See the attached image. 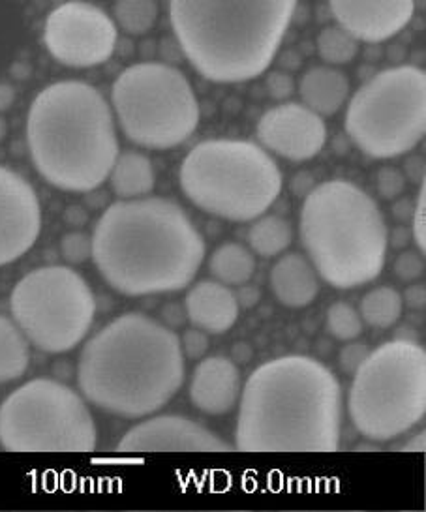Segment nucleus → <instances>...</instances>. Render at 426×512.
Returning <instances> with one entry per match:
<instances>
[{"label":"nucleus","mask_w":426,"mask_h":512,"mask_svg":"<svg viewBox=\"0 0 426 512\" xmlns=\"http://www.w3.org/2000/svg\"><path fill=\"white\" fill-rule=\"evenodd\" d=\"M186 317L199 331L209 334L228 332L239 319L235 293L220 282H199L186 295Z\"/></svg>","instance_id":"6ab92c4d"},{"label":"nucleus","mask_w":426,"mask_h":512,"mask_svg":"<svg viewBox=\"0 0 426 512\" xmlns=\"http://www.w3.org/2000/svg\"><path fill=\"white\" fill-rule=\"evenodd\" d=\"M109 181L113 192L122 199L149 196L154 188L153 162L141 152H122L111 167Z\"/></svg>","instance_id":"4be33fe9"},{"label":"nucleus","mask_w":426,"mask_h":512,"mask_svg":"<svg viewBox=\"0 0 426 512\" xmlns=\"http://www.w3.org/2000/svg\"><path fill=\"white\" fill-rule=\"evenodd\" d=\"M62 257L68 261V263H74V265H81L85 263L89 257L92 256V242L85 233H68L61 242Z\"/></svg>","instance_id":"c756f323"},{"label":"nucleus","mask_w":426,"mask_h":512,"mask_svg":"<svg viewBox=\"0 0 426 512\" xmlns=\"http://www.w3.org/2000/svg\"><path fill=\"white\" fill-rule=\"evenodd\" d=\"M348 411L368 441L408 434L426 413V353L419 342H387L368 353L353 374Z\"/></svg>","instance_id":"6e6552de"},{"label":"nucleus","mask_w":426,"mask_h":512,"mask_svg":"<svg viewBox=\"0 0 426 512\" xmlns=\"http://www.w3.org/2000/svg\"><path fill=\"white\" fill-rule=\"evenodd\" d=\"M164 319H166L169 327H179V325L184 323L183 310L177 304H171V306L164 310Z\"/></svg>","instance_id":"c03bdc74"},{"label":"nucleus","mask_w":426,"mask_h":512,"mask_svg":"<svg viewBox=\"0 0 426 512\" xmlns=\"http://www.w3.org/2000/svg\"><path fill=\"white\" fill-rule=\"evenodd\" d=\"M235 297H237V302H239L241 308H252V306L258 304L261 293H259L258 287L243 284V287H239V293Z\"/></svg>","instance_id":"ea45409f"},{"label":"nucleus","mask_w":426,"mask_h":512,"mask_svg":"<svg viewBox=\"0 0 426 512\" xmlns=\"http://www.w3.org/2000/svg\"><path fill=\"white\" fill-rule=\"evenodd\" d=\"M393 269H395L398 280H402V282H415L425 272V261H423V257H419L417 252H404V254L396 257Z\"/></svg>","instance_id":"2f4dec72"},{"label":"nucleus","mask_w":426,"mask_h":512,"mask_svg":"<svg viewBox=\"0 0 426 512\" xmlns=\"http://www.w3.org/2000/svg\"><path fill=\"white\" fill-rule=\"evenodd\" d=\"M117 452H231V447L198 422L179 415H160L128 430Z\"/></svg>","instance_id":"dca6fc26"},{"label":"nucleus","mask_w":426,"mask_h":512,"mask_svg":"<svg viewBox=\"0 0 426 512\" xmlns=\"http://www.w3.org/2000/svg\"><path fill=\"white\" fill-rule=\"evenodd\" d=\"M376 182H378V192L381 197L395 199V197L402 196L404 186H406V177L396 167H381Z\"/></svg>","instance_id":"7c9ffc66"},{"label":"nucleus","mask_w":426,"mask_h":512,"mask_svg":"<svg viewBox=\"0 0 426 512\" xmlns=\"http://www.w3.org/2000/svg\"><path fill=\"white\" fill-rule=\"evenodd\" d=\"M209 269L220 284L243 286L252 280L256 272V259L243 244L226 242L214 250Z\"/></svg>","instance_id":"b1692460"},{"label":"nucleus","mask_w":426,"mask_h":512,"mask_svg":"<svg viewBox=\"0 0 426 512\" xmlns=\"http://www.w3.org/2000/svg\"><path fill=\"white\" fill-rule=\"evenodd\" d=\"M413 203H411L408 197H404V199H398L395 203V207H393V216H395L398 222H408L411 218V214H413Z\"/></svg>","instance_id":"a19ab883"},{"label":"nucleus","mask_w":426,"mask_h":512,"mask_svg":"<svg viewBox=\"0 0 426 512\" xmlns=\"http://www.w3.org/2000/svg\"><path fill=\"white\" fill-rule=\"evenodd\" d=\"M426 132V74L411 64L372 76L351 98L346 134L370 158L413 151Z\"/></svg>","instance_id":"9d476101"},{"label":"nucleus","mask_w":426,"mask_h":512,"mask_svg":"<svg viewBox=\"0 0 426 512\" xmlns=\"http://www.w3.org/2000/svg\"><path fill=\"white\" fill-rule=\"evenodd\" d=\"M355 451H378V447H376V445H365V447L361 445V447H357Z\"/></svg>","instance_id":"de8ad7c7"},{"label":"nucleus","mask_w":426,"mask_h":512,"mask_svg":"<svg viewBox=\"0 0 426 512\" xmlns=\"http://www.w3.org/2000/svg\"><path fill=\"white\" fill-rule=\"evenodd\" d=\"M27 145L38 173L64 192L96 190L119 156L111 107L83 81L53 83L34 98Z\"/></svg>","instance_id":"20e7f679"},{"label":"nucleus","mask_w":426,"mask_h":512,"mask_svg":"<svg viewBox=\"0 0 426 512\" xmlns=\"http://www.w3.org/2000/svg\"><path fill=\"white\" fill-rule=\"evenodd\" d=\"M243 391L239 368L226 357H209L199 362L190 383V400L207 415H226Z\"/></svg>","instance_id":"a211bd4d"},{"label":"nucleus","mask_w":426,"mask_h":512,"mask_svg":"<svg viewBox=\"0 0 426 512\" xmlns=\"http://www.w3.org/2000/svg\"><path fill=\"white\" fill-rule=\"evenodd\" d=\"M77 381L92 406L124 419L147 417L183 387L181 340L153 317L124 314L83 347Z\"/></svg>","instance_id":"7ed1b4c3"},{"label":"nucleus","mask_w":426,"mask_h":512,"mask_svg":"<svg viewBox=\"0 0 426 512\" xmlns=\"http://www.w3.org/2000/svg\"><path fill=\"white\" fill-rule=\"evenodd\" d=\"M370 349L366 344H350V346L342 347L340 355H338V364L340 370L348 376H353L357 372V368L365 362Z\"/></svg>","instance_id":"f704fd0d"},{"label":"nucleus","mask_w":426,"mask_h":512,"mask_svg":"<svg viewBox=\"0 0 426 512\" xmlns=\"http://www.w3.org/2000/svg\"><path fill=\"white\" fill-rule=\"evenodd\" d=\"M115 19L122 31L128 34H145L151 31L158 19L156 0H117Z\"/></svg>","instance_id":"bb28decb"},{"label":"nucleus","mask_w":426,"mask_h":512,"mask_svg":"<svg viewBox=\"0 0 426 512\" xmlns=\"http://www.w3.org/2000/svg\"><path fill=\"white\" fill-rule=\"evenodd\" d=\"M312 188H314V177L310 175V173H299V175H295L293 177V182H291V190H293V194H297V196H308L310 192H312Z\"/></svg>","instance_id":"58836bf2"},{"label":"nucleus","mask_w":426,"mask_h":512,"mask_svg":"<svg viewBox=\"0 0 426 512\" xmlns=\"http://www.w3.org/2000/svg\"><path fill=\"white\" fill-rule=\"evenodd\" d=\"M91 242L102 278L128 297L181 291L194 282L205 259V241L194 222L162 197L113 203L100 216Z\"/></svg>","instance_id":"f257e3e1"},{"label":"nucleus","mask_w":426,"mask_h":512,"mask_svg":"<svg viewBox=\"0 0 426 512\" xmlns=\"http://www.w3.org/2000/svg\"><path fill=\"white\" fill-rule=\"evenodd\" d=\"M410 231L406 227H396L395 231L389 235V242L393 248H404L410 241Z\"/></svg>","instance_id":"a18cd8bd"},{"label":"nucleus","mask_w":426,"mask_h":512,"mask_svg":"<svg viewBox=\"0 0 426 512\" xmlns=\"http://www.w3.org/2000/svg\"><path fill=\"white\" fill-rule=\"evenodd\" d=\"M342 389L320 361L290 355L258 366L244 383L237 451L316 452L340 447Z\"/></svg>","instance_id":"f03ea898"},{"label":"nucleus","mask_w":426,"mask_h":512,"mask_svg":"<svg viewBox=\"0 0 426 512\" xmlns=\"http://www.w3.org/2000/svg\"><path fill=\"white\" fill-rule=\"evenodd\" d=\"M404 177L413 184H425V160L421 156H411L404 164Z\"/></svg>","instance_id":"e433bc0d"},{"label":"nucleus","mask_w":426,"mask_h":512,"mask_svg":"<svg viewBox=\"0 0 426 512\" xmlns=\"http://www.w3.org/2000/svg\"><path fill=\"white\" fill-rule=\"evenodd\" d=\"M117 25L91 2L70 0L46 19L44 44L55 61L72 68H92L111 59L117 47Z\"/></svg>","instance_id":"ddd939ff"},{"label":"nucleus","mask_w":426,"mask_h":512,"mask_svg":"<svg viewBox=\"0 0 426 512\" xmlns=\"http://www.w3.org/2000/svg\"><path fill=\"white\" fill-rule=\"evenodd\" d=\"M10 310L29 344L46 353H66L91 331L96 301L81 274L51 265L17 282Z\"/></svg>","instance_id":"f8f14e48"},{"label":"nucleus","mask_w":426,"mask_h":512,"mask_svg":"<svg viewBox=\"0 0 426 512\" xmlns=\"http://www.w3.org/2000/svg\"><path fill=\"white\" fill-rule=\"evenodd\" d=\"M411 220H413V227H411V237L415 244L419 246L421 254H425L426 250V194L425 184H421V192L417 196L415 201V207H413V214H411Z\"/></svg>","instance_id":"473e14b6"},{"label":"nucleus","mask_w":426,"mask_h":512,"mask_svg":"<svg viewBox=\"0 0 426 512\" xmlns=\"http://www.w3.org/2000/svg\"><path fill=\"white\" fill-rule=\"evenodd\" d=\"M318 53L329 64H348L359 53V40L342 27H325L318 36Z\"/></svg>","instance_id":"cd10ccee"},{"label":"nucleus","mask_w":426,"mask_h":512,"mask_svg":"<svg viewBox=\"0 0 426 512\" xmlns=\"http://www.w3.org/2000/svg\"><path fill=\"white\" fill-rule=\"evenodd\" d=\"M426 302L425 286H411L402 295V304L410 310H423Z\"/></svg>","instance_id":"4c0bfd02"},{"label":"nucleus","mask_w":426,"mask_h":512,"mask_svg":"<svg viewBox=\"0 0 426 512\" xmlns=\"http://www.w3.org/2000/svg\"><path fill=\"white\" fill-rule=\"evenodd\" d=\"M301 98L314 113L331 117L346 104L350 94V81L342 72L329 66H316L306 72L299 85Z\"/></svg>","instance_id":"412c9836"},{"label":"nucleus","mask_w":426,"mask_h":512,"mask_svg":"<svg viewBox=\"0 0 426 512\" xmlns=\"http://www.w3.org/2000/svg\"><path fill=\"white\" fill-rule=\"evenodd\" d=\"M31 362L27 336L16 321L0 314V383H10L23 376Z\"/></svg>","instance_id":"5701e85b"},{"label":"nucleus","mask_w":426,"mask_h":512,"mask_svg":"<svg viewBox=\"0 0 426 512\" xmlns=\"http://www.w3.org/2000/svg\"><path fill=\"white\" fill-rule=\"evenodd\" d=\"M179 181L203 212L252 222L273 207L282 192V173L269 152L244 139H209L184 158Z\"/></svg>","instance_id":"0eeeda50"},{"label":"nucleus","mask_w":426,"mask_h":512,"mask_svg":"<svg viewBox=\"0 0 426 512\" xmlns=\"http://www.w3.org/2000/svg\"><path fill=\"white\" fill-rule=\"evenodd\" d=\"M0 445L8 452H92L96 426L83 398L55 379L21 385L0 406Z\"/></svg>","instance_id":"9b49d317"},{"label":"nucleus","mask_w":426,"mask_h":512,"mask_svg":"<svg viewBox=\"0 0 426 512\" xmlns=\"http://www.w3.org/2000/svg\"><path fill=\"white\" fill-rule=\"evenodd\" d=\"M16 102V91L8 83H0V113L8 111Z\"/></svg>","instance_id":"37998d69"},{"label":"nucleus","mask_w":426,"mask_h":512,"mask_svg":"<svg viewBox=\"0 0 426 512\" xmlns=\"http://www.w3.org/2000/svg\"><path fill=\"white\" fill-rule=\"evenodd\" d=\"M301 241L312 267L329 286L353 289L380 276L389 229L365 190L335 179L312 188L306 196Z\"/></svg>","instance_id":"423d86ee"},{"label":"nucleus","mask_w":426,"mask_h":512,"mask_svg":"<svg viewBox=\"0 0 426 512\" xmlns=\"http://www.w3.org/2000/svg\"><path fill=\"white\" fill-rule=\"evenodd\" d=\"M6 134H8V124L0 117V141L6 137Z\"/></svg>","instance_id":"49530a36"},{"label":"nucleus","mask_w":426,"mask_h":512,"mask_svg":"<svg viewBox=\"0 0 426 512\" xmlns=\"http://www.w3.org/2000/svg\"><path fill=\"white\" fill-rule=\"evenodd\" d=\"M265 83H267V91L274 100H288L295 92V81L286 72H271Z\"/></svg>","instance_id":"c9c22d12"},{"label":"nucleus","mask_w":426,"mask_h":512,"mask_svg":"<svg viewBox=\"0 0 426 512\" xmlns=\"http://www.w3.org/2000/svg\"><path fill=\"white\" fill-rule=\"evenodd\" d=\"M258 139L267 151L291 162H306L325 147L327 126L305 104H282L259 119Z\"/></svg>","instance_id":"2eb2a0df"},{"label":"nucleus","mask_w":426,"mask_h":512,"mask_svg":"<svg viewBox=\"0 0 426 512\" xmlns=\"http://www.w3.org/2000/svg\"><path fill=\"white\" fill-rule=\"evenodd\" d=\"M297 0H169L177 44L214 83L261 76L290 29Z\"/></svg>","instance_id":"39448f33"},{"label":"nucleus","mask_w":426,"mask_h":512,"mask_svg":"<svg viewBox=\"0 0 426 512\" xmlns=\"http://www.w3.org/2000/svg\"><path fill=\"white\" fill-rule=\"evenodd\" d=\"M395 451L402 452H425V432L417 434V436L410 437L406 443L395 447Z\"/></svg>","instance_id":"79ce46f5"},{"label":"nucleus","mask_w":426,"mask_h":512,"mask_svg":"<svg viewBox=\"0 0 426 512\" xmlns=\"http://www.w3.org/2000/svg\"><path fill=\"white\" fill-rule=\"evenodd\" d=\"M338 27L366 44H380L404 31L415 0H329Z\"/></svg>","instance_id":"f3484780"},{"label":"nucleus","mask_w":426,"mask_h":512,"mask_svg":"<svg viewBox=\"0 0 426 512\" xmlns=\"http://www.w3.org/2000/svg\"><path fill=\"white\" fill-rule=\"evenodd\" d=\"M111 102L124 136L166 151L196 132L199 104L190 81L164 62H139L115 79Z\"/></svg>","instance_id":"1a4fd4ad"},{"label":"nucleus","mask_w":426,"mask_h":512,"mask_svg":"<svg viewBox=\"0 0 426 512\" xmlns=\"http://www.w3.org/2000/svg\"><path fill=\"white\" fill-rule=\"evenodd\" d=\"M293 239V229L290 222L269 214L259 216L258 222L248 229V244L261 257H274L282 254Z\"/></svg>","instance_id":"393cba45"},{"label":"nucleus","mask_w":426,"mask_h":512,"mask_svg":"<svg viewBox=\"0 0 426 512\" xmlns=\"http://www.w3.org/2000/svg\"><path fill=\"white\" fill-rule=\"evenodd\" d=\"M402 295L395 287H376L368 291L361 301V319L370 327L389 329L402 316Z\"/></svg>","instance_id":"a878e982"},{"label":"nucleus","mask_w":426,"mask_h":512,"mask_svg":"<svg viewBox=\"0 0 426 512\" xmlns=\"http://www.w3.org/2000/svg\"><path fill=\"white\" fill-rule=\"evenodd\" d=\"M181 349H183V355L192 361L203 359L205 353L209 351L207 332L199 331V329H190V331L184 332Z\"/></svg>","instance_id":"72a5a7b5"},{"label":"nucleus","mask_w":426,"mask_h":512,"mask_svg":"<svg viewBox=\"0 0 426 512\" xmlns=\"http://www.w3.org/2000/svg\"><path fill=\"white\" fill-rule=\"evenodd\" d=\"M42 229L40 201L29 182L0 166V267L25 256Z\"/></svg>","instance_id":"4468645a"},{"label":"nucleus","mask_w":426,"mask_h":512,"mask_svg":"<svg viewBox=\"0 0 426 512\" xmlns=\"http://www.w3.org/2000/svg\"><path fill=\"white\" fill-rule=\"evenodd\" d=\"M274 297L288 308H305L320 293L318 272L301 254H290L276 261L271 271Z\"/></svg>","instance_id":"aec40b11"},{"label":"nucleus","mask_w":426,"mask_h":512,"mask_svg":"<svg viewBox=\"0 0 426 512\" xmlns=\"http://www.w3.org/2000/svg\"><path fill=\"white\" fill-rule=\"evenodd\" d=\"M325 327H327V332L331 336H335L336 340L351 342V340L361 336L363 319L359 316V312L348 302H335L327 310Z\"/></svg>","instance_id":"c85d7f7f"}]
</instances>
